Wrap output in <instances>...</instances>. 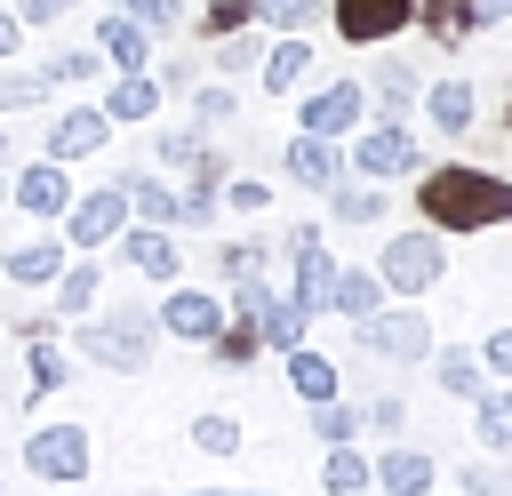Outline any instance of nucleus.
I'll return each instance as SVG.
<instances>
[{"label": "nucleus", "instance_id": "nucleus-1", "mask_svg": "<svg viewBox=\"0 0 512 496\" xmlns=\"http://www.w3.org/2000/svg\"><path fill=\"white\" fill-rule=\"evenodd\" d=\"M416 216L440 232V240H472V232H496L512 224V176L496 168H472V160H424L416 168Z\"/></svg>", "mask_w": 512, "mask_h": 496}, {"label": "nucleus", "instance_id": "nucleus-2", "mask_svg": "<svg viewBox=\"0 0 512 496\" xmlns=\"http://www.w3.org/2000/svg\"><path fill=\"white\" fill-rule=\"evenodd\" d=\"M152 344H160V320H152V304H136V296H120L112 312L72 320V352H80L88 368H104V376H144V368H152Z\"/></svg>", "mask_w": 512, "mask_h": 496}, {"label": "nucleus", "instance_id": "nucleus-3", "mask_svg": "<svg viewBox=\"0 0 512 496\" xmlns=\"http://www.w3.org/2000/svg\"><path fill=\"white\" fill-rule=\"evenodd\" d=\"M368 272L384 280V296H400V304H416V296H432V288L448 280V240H440L432 224H408V232H384V256H376Z\"/></svg>", "mask_w": 512, "mask_h": 496}, {"label": "nucleus", "instance_id": "nucleus-4", "mask_svg": "<svg viewBox=\"0 0 512 496\" xmlns=\"http://www.w3.org/2000/svg\"><path fill=\"white\" fill-rule=\"evenodd\" d=\"M424 168V144L408 120H360L344 136V176H368V184H408Z\"/></svg>", "mask_w": 512, "mask_h": 496}, {"label": "nucleus", "instance_id": "nucleus-5", "mask_svg": "<svg viewBox=\"0 0 512 496\" xmlns=\"http://www.w3.org/2000/svg\"><path fill=\"white\" fill-rule=\"evenodd\" d=\"M24 472H32L40 488H80V480L96 472L88 424H32V432H24Z\"/></svg>", "mask_w": 512, "mask_h": 496}, {"label": "nucleus", "instance_id": "nucleus-6", "mask_svg": "<svg viewBox=\"0 0 512 496\" xmlns=\"http://www.w3.org/2000/svg\"><path fill=\"white\" fill-rule=\"evenodd\" d=\"M352 344H360L368 360L416 368V360H432V320H424V304H376L368 320H352Z\"/></svg>", "mask_w": 512, "mask_h": 496}, {"label": "nucleus", "instance_id": "nucleus-7", "mask_svg": "<svg viewBox=\"0 0 512 496\" xmlns=\"http://www.w3.org/2000/svg\"><path fill=\"white\" fill-rule=\"evenodd\" d=\"M320 16L344 48H384L416 24V0H320Z\"/></svg>", "mask_w": 512, "mask_h": 496}, {"label": "nucleus", "instance_id": "nucleus-8", "mask_svg": "<svg viewBox=\"0 0 512 496\" xmlns=\"http://www.w3.org/2000/svg\"><path fill=\"white\" fill-rule=\"evenodd\" d=\"M120 224H128V192H120V184L72 192V208H64V248H72V256H104V248L120 240Z\"/></svg>", "mask_w": 512, "mask_h": 496}, {"label": "nucleus", "instance_id": "nucleus-9", "mask_svg": "<svg viewBox=\"0 0 512 496\" xmlns=\"http://www.w3.org/2000/svg\"><path fill=\"white\" fill-rule=\"evenodd\" d=\"M360 96H368V120H408V112H416V96H424V72H416V56H400V48H376V64L360 72Z\"/></svg>", "mask_w": 512, "mask_h": 496}, {"label": "nucleus", "instance_id": "nucleus-10", "mask_svg": "<svg viewBox=\"0 0 512 496\" xmlns=\"http://www.w3.org/2000/svg\"><path fill=\"white\" fill-rule=\"evenodd\" d=\"M280 248H288V296H296V304L320 320V312H328V288H336V256H328L320 224H296Z\"/></svg>", "mask_w": 512, "mask_h": 496}, {"label": "nucleus", "instance_id": "nucleus-11", "mask_svg": "<svg viewBox=\"0 0 512 496\" xmlns=\"http://www.w3.org/2000/svg\"><path fill=\"white\" fill-rule=\"evenodd\" d=\"M152 320H160V336H176V344H208L232 312H224V296L216 288H192V280H168V296L152 304Z\"/></svg>", "mask_w": 512, "mask_h": 496}, {"label": "nucleus", "instance_id": "nucleus-12", "mask_svg": "<svg viewBox=\"0 0 512 496\" xmlns=\"http://www.w3.org/2000/svg\"><path fill=\"white\" fill-rule=\"evenodd\" d=\"M104 144H112V120H104L96 104H64V112H48V128H40V152H48V160H64V168L96 160Z\"/></svg>", "mask_w": 512, "mask_h": 496}, {"label": "nucleus", "instance_id": "nucleus-13", "mask_svg": "<svg viewBox=\"0 0 512 496\" xmlns=\"http://www.w3.org/2000/svg\"><path fill=\"white\" fill-rule=\"evenodd\" d=\"M360 120H368V96H360V80H320V88L296 104V128H304V136H336V144H344Z\"/></svg>", "mask_w": 512, "mask_h": 496}, {"label": "nucleus", "instance_id": "nucleus-14", "mask_svg": "<svg viewBox=\"0 0 512 496\" xmlns=\"http://www.w3.org/2000/svg\"><path fill=\"white\" fill-rule=\"evenodd\" d=\"M8 208H24V216H40V224H56L64 208H72V168L64 160H24L16 176H8Z\"/></svg>", "mask_w": 512, "mask_h": 496}, {"label": "nucleus", "instance_id": "nucleus-15", "mask_svg": "<svg viewBox=\"0 0 512 496\" xmlns=\"http://www.w3.org/2000/svg\"><path fill=\"white\" fill-rule=\"evenodd\" d=\"M112 256H120V264H128L136 280H152V288L184 280V248H176V232H160V224H120Z\"/></svg>", "mask_w": 512, "mask_h": 496}, {"label": "nucleus", "instance_id": "nucleus-16", "mask_svg": "<svg viewBox=\"0 0 512 496\" xmlns=\"http://www.w3.org/2000/svg\"><path fill=\"white\" fill-rule=\"evenodd\" d=\"M224 176H232V160H224L216 144H200V152L184 160V184H176V216H184V224H216V216H224V200H216V192H224Z\"/></svg>", "mask_w": 512, "mask_h": 496}, {"label": "nucleus", "instance_id": "nucleus-17", "mask_svg": "<svg viewBox=\"0 0 512 496\" xmlns=\"http://www.w3.org/2000/svg\"><path fill=\"white\" fill-rule=\"evenodd\" d=\"M280 168H288V184L296 192H328V184H344V144L336 136H288V152H280Z\"/></svg>", "mask_w": 512, "mask_h": 496}, {"label": "nucleus", "instance_id": "nucleus-18", "mask_svg": "<svg viewBox=\"0 0 512 496\" xmlns=\"http://www.w3.org/2000/svg\"><path fill=\"white\" fill-rule=\"evenodd\" d=\"M368 472H376L368 488H384V496H432L440 488V464L408 440H384V456H368Z\"/></svg>", "mask_w": 512, "mask_h": 496}, {"label": "nucleus", "instance_id": "nucleus-19", "mask_svg": "<svg viewBox=\"0 0 512 496\" xmlns=\"http://www.w3.org/2000/svg\"><path fill=\"white\" fill-rule=\"evenodd\" d=\"M160 104H168V96H160L152 72H112L104 96H96V112H104L112 128H144V120H160Z\"/></svg>", "mask_w": 512, "mask_h": 496}, {"label": "nucleus", "instance_id": "nucleus-20", "mask_svg": "<svg viewBox=\"0 0 512 496\" xmlns=\"http://www.w3.org/2000/svg\"><path fill=\"white\" fill-rule=\"evenodd\" d=\"M416 104H424V120H432L448 144H456V136H472V120H480V88H472L464 72H448V80H424V96H416Z\"/></svg>", "mask_w": 512, "mask_h": 496}, {"label": "nucleus", "instance_id": "nucleus-21", "mask_svg": "<svg viewBox=\"0 0 512 496\" xmlns=\"http://www.w3.org/2000/svg\"><path fill=\"white\" fill-rule=\"evenodd\" d=\"M96 56H104V72H152V32L120 8H104L96 16Z\"/></svg>", "mask_w": 512, "mask_h": 496}, {"label": "nucleus", "instance_id": "nucleus-22", "mask_svg": "<svg viewBox=\"0 0 512 496\" xmlns=\"http://www.w3.org/2000/svg\"><path fill=\"white\" fill-rule=\"evenodd\" d=\"M304 80H312V40L304 32H272L264 40V64H256V88L264 96H296Z\"/></svg>", "mask_w": 512, "mask_h": 496}, {"label": "nucleus", "instance_id": "nucleus-23", "mask_svg": "<svg viewBox=\"0 0 512 496\" xmlns=\"http://www.w3.org/2000/svg\"><path fill=\"white\" fill-rule=\"evenodd\" d=\"M256 336H264V352H296V344H312V312H304L288 288H264V304H256Z\"/></svg>", "mask_w": 512, "mask_h": 496}, {"label": "nucleus", "instance_id": "nucleus-24", "mask_svg": "<svg viewBox=\"0 0 512 496\" xmlns=\"http://www.w3.org/2000/svg\"><path fill=\"white\" fill-rule=\"evenodd\" d=\"M64 264H72V248H64V240H24V248H8V256H0V280H8V288H48Z\"/></svg>", "mask_w": 512, "mask_h": 496}, {"label": "nucleus", "instance_id": "nucleus-25", "mask_svg": "<svg viewBox=\"0 0 512 496\" xmlns=\"http://www.w3.org/2000/svg\"><path fill=\"white\" fill-rule=\"evenodd\" d=\"M48 288H56V296H48V304H56V320H88V312H96V296H104V264H96V256H72Z\"/></svg>", "mask_w": 512, "mask_h": 496}, {"label": "nucleus", "instance_id": "nucleus-26", "mask_svg": "<svg viewBox=\"0 0 512 496\" xmlns=\"http://www.w3.org/2000/svg\"><path fill=\"white\" fill-rule=\"evenodd\" d=\"M280 360H288V392H296L304 408H320V400H336V392H344V368H336L328 352L296 344V352H280Z\"/></svg>", "mask_w": 512, "mask_h": 496}, {"label": "nucleus", "instance_id": "nucleus-27", "mask_svg": "<svg viewBox=\"0 0 512 496\" xmlns=\"http://www.w3.org/2000/svg\"><path fill=\"white\" fill-rule=\"evenodd\" d=\"M120 192H128V224H160V232H176L184 216H176V184L168 176H120Z\"/></svg>", "mask_w": 512, "mask_h": 496}, {"label": "nucleus", "instance_id": "nucleus-28", "mask_svg": "<svg viewBox=\"0 0 512 496\" xmlns=\"http://www.w3.org/2000/svg\"><path fill=\"white\" fill-rule=\"evenodd\" d=\"M432 384H440L448 400H464V408H472V400L488 392V368H480V352H472V344H448V352H432Z\"/></svg>", "mask_w": 512, "mask_h": 496}, {"label": "nucleus", "instance_id": "nucleus-29", "mask_svg": "<svg viewBox=\"0 0 512 496\" xmlns=\"http://www.w3.org/2000/svg\"><path fill=\"white\" fill-rule=\"evenodd\" d=\"M472 440H480V456H512V384H488L472 400Z\"/></svg>", "mask_w": 512, "mask_h": 496}, {"label": "nucleus", "instance_id": "nucleus-30", "mask_svg": "<svg viewBox=\"0 0 512 496\" xmlns=\"http://www.w3.org/2000/svg\"><path fill=\"white\" fill-rule=\"evenodd\" d=\"M384 192H392V184L344 176V184H328L320 200H328V216H336V224H384Z\"/></svg>", "mask_w": 512, "mask_h": 496}, {"label": "nucleus", "instance_id": "nucleus-31", "mask_svg": "<svg viewBox=\"0 0 512 496\" xmlns=\"http://www.w3.org/2000/svg\"><path fill=\"white\" fill-rule=\"evenodd\" d=\"M384 304V280L368 272V264H336V288H328V312H344V320H368Z\"/></svg>", "mask_w": 512, "mask_h": 496}, {"label": "nucleus", "instance_id": "nucleus-32", "mask_svg": "<svg viewBox=\"0 0 512 496\" xmlns=\"http://www.w3.org/2000/svg\"><path fill=\"white\" fill-rule=\"evenodd\" d=\"M368 480H376V472H368V448H360V440H344V448L320 456V488H328V496H368Z\"/></svg>", "mask_w": 512, "mask_h": 496}, {"label": "nucleus", "instance_id": "nucleus-33", "mask_svg": "<svg viewBox=\"0 0 512 496\" xmlns=\"http://www.w3.org/2000/svg\"><path fill=\"white\" fill-rule=\"evenodd\" d=\"M208 64H216V80H256V64H264V40H256V24H248V32H224V40H208Z\"/></svg>", "mask_w": 512, "mask_h": 496}, {"label": "nucleus", "instance_id": "nucleus-34", "mask_svg": "<svg viewBox=\"0 0 512 496\" xmlns=\"http://www.w3.org/2000/svg\"><path fill=\"white\" fill-rule=\"evenodd\" d=\"M32 72H40L48 88H88V80H104V56H96V48H48Z\"/></svg>", "mask_w": 512, "mask_h": 496}, {"label": "nucleus", "instance_id": "nucleus-35", "mask_svg": "<svg viewBox=\"0 0 512 496\" xmlns=\"http://www.w3.org/2000/svg\"><path fill=\"white\" fill-rule=\"evenodd\" d=\"M24 352H32V384H24V408H40V400H56V392H64L72 360H64V344H48V336H32Z\"/></svg>", "mask_w": 512, "mask_h": 496}, {"label": "nucleus", "instance_id": "nucleus-36", "mask_svg": "<svg viewBox=\"0 0 512 496\" xmlns=\"http://www.w3.org/2000/svg\"><path fill=\"white\" fill-rule=\"evenodd\" d=\"M216 368H256V352H264V336H256V320H224L208 344H200Z\"/></svg>", "mask_w": 512, "mask_h": 496}, {"label": "nucleus", "instance_id": "nucleus-37", "mask_svg": "<svg viewBox=\"0 0 512 496\" xmlns=\"http://www.w3.org/2000/svg\"><path fill=\"white\" fill-rule=\"evenodd\" d=\"M240 440H248V432H240L232 408H200V416H192V448H200V456L224 464V456H240Z\"/></svg>", "mask_w": 512, "mask_h": 496}, {"label": "nucleus", "instance_id": "nucleus-38", "mask_svg": "<svg viewBox=\"0 0 512 496\" xmlns=\"http://www.w3.org/2000/svg\"><path fill=\"white\" fill-rule=\"evenodd\" d=\"M232 112H240V88H232V80H192V128H200V136L224 128Z\"/></svg>", "mask_w": 512, "mask_h": 496}, {"label": "nucleus", "instance_id": "nucleus-39", "mask_svg": "<svg viewBox=\"0 0 512 496\" xmlns=\"http://www.w3.org/2000/svg\"><path fill=\"white\" fill-rule=\"evenodd\" d=\"M256 32H312L320 24V0H248Z\"/></svg>", "mask_w": 512, "mask_h": 496}, {"label": "nucleus", "instance_id": "nucleus-40", "mask_svg": "<svg viewBox=\"0 0 512 496\" xmlns=\"http://www.w3.org/2000/svg\"><path fill=\"white\" fill-rule=\"evenodd\" d=\"M48 96H56V88H48L32 64H0V120H8V112H32V104H48Z\"/></svg>", "mask_w": 512, "mask_h": 496}, {"label": "nucleus", "instance_id": "nucleus-41", "mask_svg": "<svg viewBox=\"0 0 512 496\" xmlns=\"http://www.w3.org/2000/svg\"><path fill=\"white\" fill-rule=\"evenodd\" d=\"M216 272L224 280H264L272 272V240H224L216 248Z\"/></svg>", "mask_w": 512, "mask_h": 496}, {"label": "nucleus", "instance_id": "nucleus-42", "mask_svg": "<svg viewBox=\"0 0 512 496\" xmlns=\"http://www.w3.org/2000/svg\"><path fill=\"white\" fill-rule=\"evenodd\" d=\"M456 496H512V456H472L456 472Z\"/></svg>", "mask_w": 512, "mask_h": 496}, {"label": "nucleus", "instance_id": "nucleus-43", "mask_svg": "<svg viewBox=\"0 0 512 496\" xmlns=\"http://www.w3.org/2000/svg\"><path fill=\"white\" fill-rule=\"evenodd\" d=\"M312 432H320V448H344V440H360V408L336 392V400H320V408H312Z\"/></svg>", "mask_w": 512, "mask_h": 496}, {"label": "nucleus", "instance_id": "nucleus-44", "mask_svg": "<svg viewBox=\"0 0 512 496\" xmlns=\"http://www.w3.org/2000/svg\"><path fill=\"white\" fill-rule=\"evenodd\" d=\"M104 8L136 16L144 32H184V24H192V8H184V0H104Z\"/></svg>", "mask_w": 512, "mask_h": 496}, {"label": "nucleus", "instance_id": "nucleus-45", "mask_svg": "<svg viewBox=\"0 0 512 496\" xmlns=\"http://www.w3.org/2000/svg\"><path fill=\"white\" fill-rule=\"evenodd\" d=\"M360 432H376V440H400V432H408V400H400V392H376V400L360 408Z\"/></svg>", "mask_w": 512, "mask_h": 496}, {"label": "nucleus", "instance_id": "nucleus-46", "mask_svg": "<svg viewBox=\"0 0 512 496\" xmlns=\"http://www.w3.org/2000/svg\"><path fill=\"white\" fill-rule=\"evenodd\" d=\"M216 200H224L232 216H264V208H272V184H264V176H224Z\"/></svg>", "mask_w": 512, "mask_h": 496}, {"label": "nucleus", "instance_id": "nucleus-47", "mask_svg": "<svg viewBox=\"0 0 512 496\" xmlns=\"http://www.w3.org/2000/svg\"><path fill=\"white\" fill-rule=\"evenodd\" d=\"M472 352H480V368H488V384H512V320H504V328H488V336H480Z\"/></svg>", "mask_w": 512, "mask_h": 496}, {"label": "nucleus", "instance_id": "nucleus-48", "mask_svg": "<svg viewBox=\"0 0 512 496\" xmlns=\"http://www.w3.org/2000/svg\"><path fill=\"white\" fill-rule=\"evenodd\" d=\"M200 144H208L200 128H160V136H152V160H160V168H184Z\"/></svg>", "mask_w": 512, "mask_h": 496}, {"label": "nucleus", "instance_id": "nucleus-49", "mask_svg": "<svg viewBox=\"0 0 512 496\" xmlns=\"http://www.w3.org/2000/svg\"><path fill=\"white\" fill-rule=\"evenodd\" d=\"M256 16H248V0H208V16H200V40H224V32H248Z\"/></svg>", "mask_w": 512, "mask_h": 496}, {"label": "nucleus", "instance_id": "nucleus-50", "mask_svg": "<svg viewBox=\"0 0 512 496\" xmlns=\"http://www.w3.org/2000/svg\"><path fill=\"white\" fill-rule=\"evenodd\" d=\"M72 8H80V0H8V16H16L24 32H32V24H64Z\"/></svg>", "mask_w": 512, "mask_h": 496}, {"label": "nucleus", "instance_id": "nucleus-51", "mask_svg": "<svg viewBox=\"0 0 512 496\" xmlns=\"http://www.w3.org/2000/svg\"><path fill=\"white\" fill-rule=\"evenodd\" d=\"M152 80H160V96H192V80H200V72H192V56H168Z\"/></svg>", "mask_w": 512, "mask_h": 496}, {"label": "nucleus", "instance_id": "nucleus-52", "mask_svg": "<svg viewBox=\"0 0 512 496\" xmlns=\"http://www.w3.org/2000/svg\"><path fill=\"white\" fill-rule=\"evenodd\" d=\"M16 48H24V24L0 8V64H16Z\"/></svg>", "mask_w": 512, "mask_h": 496}, {"label": "nucleus", "instance_id": "nucleus-53", "mask_svg": "<svg viewBox=\"0 0 512 496\" xmlns=\"http://www.w3.org/2000/svg\"><path fill=\"white\" fill-rule=\"evenodd\" d=\"M160 496H272V488H160Z\"/></svg>", "mask_w": 512, "mask_h": 496}, {"label": "nucleus", "instance_id": "nucleus-54", "mask_svg": "<svg viewBox=\"0 0 512 496\" xmlns=\"http://www.w3.org/2000/svg\"><path fill=\"white\" fill-rule=\"evenodd\" d=\"M8 152H16V144H8V128H0V168H8Z\"/></svg>", "mask_w": 512, "mask_h": 496}, {"label": "nucleus", "instance_id": "nucleus-55", "mask_svg": "<svg viewBox=\"0 0 512 496\" xmlns=\"http://www.w3.org/2000/svg\"><path fill=\"white\" fill-rule=\"evenodd\" d=\"M0 200H8V168H0Z\"/></svg>", "mask_w": 512, "mask_h": 496}, {"label": "nucleus", "instance_id": "nucleus-56", "mask_svg": "<svg viewBox=\"0 0 512 496\" xmlns=\"http://www.w3.org/2000/svg\"><path fill=\"white\" fill-rule=\"evenodd\" d=\"M504 136H512V104H504Z\"/></svg>", "mask_w": 512, "mask_h": 496}, {"label": "nucleus", "instance_id": "nucleus-57", "mask_svg": "<svg viewBox=\"0 0 512 496\" xmlns=\"http://www.w3.org/2000/svg\"><path fill=\"white\" fill-rule=\"evenodd\" d=\"M0 496H16V488H8V480H0Z\"/></svg>", "mask_w": 512, "mask_h": 496}, {"label": "nucleus", "instance_id": "nucleus-58", "mask_svg": "<svg viewBox=\"0 0 512 496\" xmlns=\"http://www.w3.org/2000/svg\"><path fill=\"white\" fill-rule=\"evenodd\" d=\"M368 496H384V488H368Z\"/></svg>", "mask_w": 512, "mask_h": 496}, {"label": "nucleus", "instance_id": "nucleus-59", "mask_svg": "<svg viewBox=\"0 0 512 496\" xmlns=\"http://www.w3.org/2000/svg\"><path fill=\"white\" fill-rule=\"evenodd\" d=\"M432 496H440V488H432Z\"/></svg>", "mask_w": 512, "mask_h": 496}]
</instances>
